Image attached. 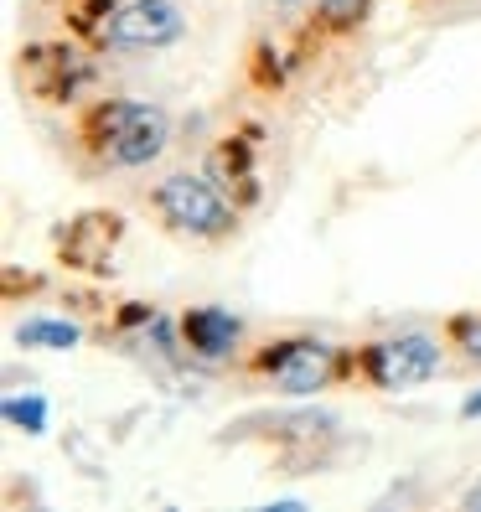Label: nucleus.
Here are the masks:
<instances>
[{
	"label": "nucleus",
	"mask_w": 481,
	"mask_h": 512,
	"mask_svg": "<svg viewBox=\"0 0 481 512\" xmlns=\"http://www.w3.org/2000/svg\"><path fill=\"white\" fill-rule=\"evenodd\" d=\"M171 140V119L145 104V99H109L99 109H88L83 119V145L99 156V166L114 171H135L150 166Z\"/></svg>",
	"instance_id": "nucleus-1"
},
{
	"label": "nucleus",
	"mask_w": 481,
	"mask_h": 512,
	"mask_svg": "<svg viewBox=\"0 0 481 512\" xmlns=\"http://www.w3.org/2000/svg\"><path fill=\"white\" fill-rule=\"evenodd\" d=\"M156 213L187 238H228L238 228V207L218 192V182L207 176H192V171H176L156 187Z\"/></svg>",
	"instance_id": "nucleus-2"
},
{
	"label": "nucleus",
	"mask_w": 481,
	"mask_h": 512,
	"mask_svg": "<svg viewBox=\"0 0 481 512\" xmlns=\"http://www.w3.org/2000/svg\"><path fill=\"white\" fill-rule=\"evenodd\" d=\"M269 383L290 399H306L321 394L326 383L337 378V347L321 342V337H290V342H269V352H259L254 363Z\"/></svg>",
	"instance_id": "nucleus-3"
},
{
	"label": "nucleus",
	"mask_w": 481,
	"mask_h": 512,
	"mask_svg": "<svg viewBox=\"0 0 481 512\" xmlns=\"http://www.w3.org/2000/svg\"><path fill=\"white\" fill-rule=\"evenodd\" d=\"M182 37H187V16L171 0H125L104 26V42L119 52H161Z\"/></svg>",
	"instance_id": "nucleus-4"
},
{
	"label": "nucleus",
	"mask_w": 481,
	"mask_h": 512,
	"mask_svg": "<svg viewBox=\"0 0 481 512\" xmlns=\"http://www.w3.org/2000/svg\"><path fill=\"white\" fill-rule=\"evenodd\" d=\"M363 368L378 388H414L430 383L440 373V342L425 331H399V337H383L363 352Z\"/></svg>",
	"instance_id": "nucleus-5"
},
{
	"label": "nucleus",
	"mask_w": 481,
	"mask_h": 512,
	"mask_svg": "<svg viewBox=\"0 0 481 512\" xmlns=\"http://www.w3.org/2000/svg\"><path fill=\"white\" fill-rule=\"evenodd\" d=\"M182 337L202 363H223V357H233V347L244 342V321L223 306H197V311L182 316Z\"/></svg>",
	"instance_id": "nucleus-6"
},
{
	"label": "nucleus",
	"mask_w": 481,
	"mask_h": 512,
	"mask_svg": "<svg viewBox=\"0 0 481 512\" xmlns=\"http://www.w3.org/2000/svg\"><path fill=\"white\" fill-rule=\"evenodd\" d=\"M16 342L21 347H42V352H73L83 342V331L73 321H52V316H32L16 326Z\"/></svg>",
	"instance_id": "nucleus-7"
},
{
	"label": "nucleus",
	"mask_w": 481,
	"mask_h": 512,
	"mask_svg": "<svg viewBox=\"0 0 481 512\" xmlns=\"http://www.w3.org/2000/svg\"><path fill=\"white\" fill-rule=\"evenodd\" d=\"M6 419L16 430H26V435H42L47 430V404L32 394V399H6Z\"/></svg>",
	"instance_id": "nucleus-8"
},
{
	"label": "nucleus",
	"mask_w": 481,
	"mask_h": 512,
	"mask_svg": "<svg viewBox=\"0 0 481 512\" xmlns=\"http://www.w3.org/2000/svg\"><path fill=\"white\" fill-rule=\"evenodd\" d=\"M363 6H368V0H316L321 21L337 26V32H342V26H357V21H363Z\"/></svg>",
	"instance_id": "nucleus-9"
},
{
	"label": "nucleus",
	"mask_w": 481,
	"mask_h": 512,
	"mask_svg": "<svg viewBox=\"0 0 481 512\" xmlns=\"http://www.w3.org/2000/svg\"><path fill=\"white\" fill-rule=\"evenodd\" d=\"M456 342H461V352L471 357V363H481V316H461L456 321Z\"/></svg>",
	"instance_id": "nucleus-10"
},
{
	"label": "nucleus",
	"mask_w": 481,
	"mask_h": 512,
	"mask_svg": "<svg viewBox=\"0 0 481 512\" xmlns=\"http://www.w3.org/2000/svg\"><path fill=\"white\" fill-rule=\"evenodd\" d=\"M461 507H466V512H481V481H476V487L461 497Z\"/></svg>",
	"instance_id": "nucleus-11"
},
{
	"label": "nucleus",
	"mask_w": 481,
	"mask_h": 512,
	"mask_svg": "<svg viewBox=\"0 0 481 512\" xmlns=\"http://www.w3.org/2000/svg\"><path fill=\"white\" fill-rule=\"evenodd\" d=\"M280 6H290V0H280Z\"/></svg>",
	"instance_id": "nucleus-12"
}]
</instances>
